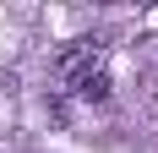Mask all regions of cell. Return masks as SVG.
Here are the masks:
<instances>
[{
  "label": "cell",
  "mask_w": 158,
  "mask_h": 153,
  "mask_svg": "<svg viewBox=\"0 0 158 153\" xmlns=\"http://www.w3.org/2000/svg\"><path fill=\"white\" fill-rule=\"evenodd\" d=\"M104 55H109V44L93 38V33H87V38H71V44L55 49V76H60L65 88H77L87 71H104Z\"/></svg>",
  "instance_id": "6da1fadb"
},
{
  "label": "cell",
  "mask_w": 158,
  "mask_h": 153,
  "mask_svg": "<svg viewBox=\"0 0 158 153\" xmlns=\"http://www.w3.org/2000/svg\"><path fill=\"white\" fill-rule=\"evenodd\" d=\"M71 93H77V98H87V104H104V98H109V71H87Z\"/></svg>",
  "instance_id": "7a4b0ae2"
}]
</instances>
